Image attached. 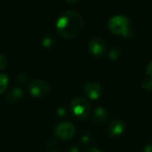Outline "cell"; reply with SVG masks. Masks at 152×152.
<instances>
[{"label":"cell","mask_w":152,"mask_h":152,"mask_svg":"<svg viewBox=\"0 0 152 152\" xmlns=\"http://www.w3.org/2000/svg\"><path fill=\"white\" fill-rule=\"evenodd\" d=\"M119 56H120V51L118 48H112L109 53V58L112 61L118 59Z\"/></svg>","instance_id":"7c38bea8"},{"label":"cell","mask_w":152,"mask_h":152,"mask_svg":"<svg viewBox=\"0 0 152 152\" xmlns=\"http://www.w3.org/2000/svg\"><path fill=\"white\" fill-rule=\"evenodd\" d=\"M142 88L147 90V91H152V79L151 78H147V79H144L142 81Z\"/></svg>","instance_id":"5bb4252c"},{"label":"cell","mask_w":152,"mask_h":152,"mask_svg":"<svg viewBox=\"0 0 152 152\" xmlns=\"http://www.w3.org/2000/svg\"><path fill=\"white\" fill-rule=\"evenodd\" d=\"M23 96H24L23 90L19 86H15L7 94L5 98H6L7 102H11V103H15V102L21 101Z\"/></svg>","instance_id":"9c48e42d"},{"label":"cell","mask_w":152,"mask_h":152,"mask_svg":"<svg viewBox=\"0 0 152 152\" xmlns=\"http://www.w3.org/2000/svg\"><path fill=\"white\" fill-rule=\"evenodd\" d=\"M108 28L116 35L126 37L130 32V22L125 15L116 14L109 20Z\"/></svg>","instance_id":"7a4b0ae2"},{"label":"cell","mask_w":152,"mask_h":152,"mask_svg":"<svg viewBox=\"0 0 152 152\" xmlns=\"http://www.w3.org/2000/svg\"><path fill=\"white\" fill-rule=\"evenodd\" d=\"M143 152H152V145L151 144H148L144 147Z\"/></svg>","instance_id":"44dd1931"},{"label":"cell","mask_w":152,"mask_h":152,"mask_svg":"<svg viewBox=\"0 0 152 152\" xmlns=\"http://www.w3.org/2000/svg\"><path fill=\"white\" fill-rule=\"evenodd\" d=\"M7 65V59L6 56L3 53H0V70L4 69Z\"/></svg>","instance_id":"9a60e30c"},{"label":"cell","mask_w":152,"mask_h":152,"mask_svg":"<svg viewBox=\"0 0 152 152\" xmlns=\"http://www.w3.org/2000/svg\"><path fill=\"white\" fill-rule=\"evenodd\" d=\"M69 152H78V149L77 147H71Z\"/></svg>","instance_id":"7402d4cb"},{"label":"cell","mask_w":152,"mask_h":152,"mask_svg":"<svg viewBox=\"0 0 152 152\" xmlns=\"http://www.w3.org/2000/svg\"><path fill=\"white\" fill-rule=\"evenodd\" d=\"M53 152H61V151H53Z\"/></svg>","instance_id":"cb8c5ba5"},{"label":"cell","mask_w":152,"mask_h":152,"mask_svg":"<svg viewBox=\"0 0 152 152\" xmlns=\"http://www.w3.org/2000/svg\"><path fill=\"white\" fill-rule=\"evenodd\" d=\"M67 3H77V1H66Z\"/></svg>","instance_id":"603a6c76"},{"label":"cell","mask_w":152,"mask_h":152,"mask_svg":"<svg viewBox=\"0 0 152 152\" xmlns=\"http://www.w3.org/2000/svg\"><path fill=\"white\" fill-rule=\"evenodd\" d=\"M146 74L148 75V77L152 79V61H151L149 64H148V66H147V68H146Z\"/></svg>","instance_id":"e0dca14e"},{"label":"cell","mask_w":152,"mask_h":152,"mask_svg":"<svg viewBox=\"0 0 152 152\" xmlns=\"http://www.w3.org/2000/svg\"><path fill=\"white\" fill-rule=\"evenodd\" d=\"M83 28L84 20L77 12L65 10L59 13L56 20V29L61 37L66 38L76 37Z\"/></svg>","instance_id":"6da1fadb"},{"label":"cell","mask_w":152,"mask_h":152,"mask_svg":"<svg viewBox=\"0 0 152 152\" xmlns=\"http://www.w3.org/2000/svg\"><path fill=\"white\" fill-rule=\"evenodd\" d=\"M84 92L87 98H89L92 101H95L101 97V95L102 94V89L99 83L91 81L85 85Z\"/></svg>","instance_id":"52a82bcc"},{"label":"cell","mask_w":152,"mask_h":152,"mask_svg":"<svg viewBox=\"0 0 152 152\" xmlns=\"http://www.w3.org/2000/svg\"><path fill=\"white\" fill-rule=\"evenodd\" d=\"M108 112L102 107H98L94 112V120L98 124H103L108 120Z\"/></svg>","instance_id":"30bf717a"},{"label":"cell","mask_w":152,"mask_h":152,"mask_svg":"<svg viewBox=\"0 0 152 152\" xmlns=\"http://www.w3.org/2000/svg\"><path fill=\"white\" fill-rule=\"evenodd\" d=\"M65 113H66V110H65V109H64V108L60 107V108H58V109H57V114H58L59 116H64V115H65Z\"/></svg>","instance_id":"ac0fdd59"},{"label":"cell","mask_w":152,"mask_h":152,"mask_svg":"<svg viewBox=\"0 0 152 152\" xmlns=\"http://www.w3.org/2000/svg\"><path fill=\"white\" fill-rule=\"evenodd\" d=\"M50 84L44 79H36L28 86L29 94L34 97H43L50 92Z\"/></svg>","instance_id":"5b68a950"},{"label":"cell","mask_w":152,"mask_h":152,"mask_svg":"<svg viewBox=\"0 0 152 152\" xmlns=\"http://www.w3.org/2000/svg\"><path fill=\"white\" fill-rule=\"evenodd\" d=\"M9 84V77L5 73L0 72V94H3Z\"/></svg>","instance_id":"8fae6325"},{"label":"cell","mask_w":152,"mask_h":152,"mask_svg":"<svg viewBox=\"0 0 152 152\" xmlns=\"http://www.w3.org/2000/svg\"><path fill=\"white\" fill-rule=\"evenodd\" d=\"M53 44V40L50 36H46V37H43V39H42V45L43 46L51 47Z\"/></svg>","instance_id":"4fadbf2b"},{"label":"cell","mask_w":152,"mask_h":152,"mask_svg":"<svg viewBox=\"0 0 152 152\" xmlns=\"http://www.w3.org/2000/svg\"><path fill=\"white\" fill-rule=\"evenodd\" d=\"M85 152H101V151L99 149L95 148V147H91V148L86 149Z\"/></svg>","instance_id":"ffe728a7"},{"label":"cell","mask_w":152,"mask_h":152,"mask_svg":"<svg viewBox=\"0 0 152 152\" xmlns=\"http://www.w3.org/2000/svg\"><path fill=\"white\" fill-rule=\"evenodd\" d=\"M81 140H82V142H83L84 143H87V142L90 141V136H89V134H84V135L82 136Z\"/></svg>","instance_id":"d6986e66"},{"label":"cell","mask_w":152,"mask_h":152,"mask_svg":"<svg viewBox=\"0 0 152 152\" xmlns=\"http://www.w3.org/2000/svg\"><path fill=\"white\" fill-rule=\"evenodd\" d=\"M89 52L95 57H101L106 51V43L101 37H94L88 44Z\"/></svg>","instance_id":"8992f818"},{"label":"cell","mask_w":152,"mask_h":152,"mask_svg":"<svg viewBox=\"0 0 152 152\" xmlns=\"http://www.w3.org/2000/svg\"><path fill=\"white\" fill-rule=\"evenodd\" d=\"M18 81L19 82H20V83H23V84H25V83H27L28 82V76L26 75V74H23V73H21V74H19V76H18Z\"/></svg>","instance_id":"2e32d148"},{"label":"cell","mask_w":152,"mask_h":152,"mask_svg":"<svg viewBox=\"0 0 152 152\" xmlns=\"http://www.w3.org/2000/svg\"><path fill=\"white\" fill-rule=\"evenodd\" d=\"M72 114L78 119H85L90 114V104L89 102L81 97L75 98L69 104Z\"/></svg>","instance_id":"3957f363"},{"label":"cell","mask_w":152,"mask_h":152,"mask_svg":"<svg viewBox=\"0 0 152 152\" xmlns=\"http://www.w3.org/2000/svg\"><path fill=\"white\" fill-rule=\"evenodd\" d=\"M125 130V123L122 119H114L112 120L108 127V134L112 137L120 136Z\"/></svg>","instance_id":"ba28073f"},{"label":"cell","mask_w":152,"mask_h":152,"mask_svg":"<svg viewBox=\"0 0 152 152\" xmlns=\"http://www.w3.org/2000/svg\"><path fill=\"white\" fill-rule=\"evenodd\" d=\"M54 134L56 137L60 140L66 141L71 139L75 135L76 128L72 123L64 121L56 125V126L54 127Z\"/></svg>","instance_id":"277c9868"}]
</instances>
